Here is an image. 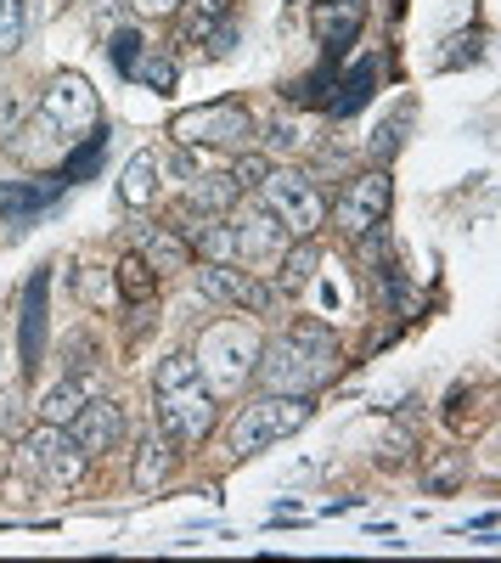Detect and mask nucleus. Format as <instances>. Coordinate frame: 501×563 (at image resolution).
<instances>
[{"mask_svg":"<svg viewBox=\"0 0 501 563\" xmlns=\"http://www.w3.org/2000/svg\"><path fill=\"white\" fill-rule=\"evenodd\" d=\"M259 333L248 321H220V327H209L203 333V344L192 350L198 355V372H203V384H209V395L220 400H232V395H243L248 389V378H254V366H259Z\"/></svg>","mask_w":501,"mask_h":563,"instance_id":"nucleus-3","label":"nucleus"},{"mask_svg":"<svg viewBox=\"0 0 501 563\" xmlns=\"http://www.w3.org/2000/svg\"><path fill=\"white\" fill-rule=\"evenodd\" d=\"M310 417H315L310 395H259V400L237 406V417H232V429H225V440H232L237 456H259V451H270V445L293 440Z\"/></svg>","mask_w":501,"mask_h":563,"instance_id":"nucleus-4","label":"nucleus"},{"mask_svg":"<svg viewBox=\"0 0 501 563\" xmlns=\"http://www.w3.org/2000/svg\"><path fill=\"white\" fill-rule=\"evenodd\" d=\"M254 378L265 384V395H315L322 384L338 378V344L315 321H299L293 333L270 339L259 350Z\"/></svg>","mask_w":501,"mask_h":563,"instance_id":"nucleus-1","label":"nucleus"},{"mask_svg":"<svg viewBox=\"0 0 501 563\" xmlns=\"http://www.w3.org/2000/svg\"><path fill=\"white\" fill-rule=\"evenodd\" d=\"M293 238L270 220L265 209H248V220L237 225V260H248V271H270L282 260V249H288Z\"/></svg>","mask_w":501,"mask_h":563,"instance_id":"nucleus-11","label":"nucleus"},{"mask_svg":"<svg viewBox=\"0 0 501 563\" xmlns=\"http://www.w3.org/2000/svg\"><path fill=\"white\" fill-rule=\"evenodd\" d=\"M135 254H142L158 276H175V271H192V249L175 225H135Z\"/></svg>","mask_w":501,"mask_h":563,"instance_id":"nucleus-13","label":"nucleus"},{"mask_svg":"<svg viewBox=\"0 0 501 563\" xmlns=\"http://www.w3.org/2000/svg\"><path fill=\"white\" fill-rule=\"evenodd\" d=\"M315 265H322V249H315L310 238H293V249H282V260L270 265V271H277V288H282V294H304L310 276H315Z\"/></svg>","mask_w":501,"mask_h":563,"instance_id":"nucleus-15","label":"nucleus"},{"mask_svg":"<svg viewBox=\"0 0 501 563\" xmlns=\"http://www.w3.org/2000/svg\"><path fill=\"white\" fill-rule=\"evenodd\" d=\"M254 192H259L265 214L277 220L288 238H315V231L327 225V203H322V192H315V180L299 175V169H277V164H270V175L254 186Z\"/></svg>","mask_w":501,"mask_h":563,"instance_id":"nucleus-5","label":"nucleus"},{"mask_svg":"<svg viewBox=\"0 0 501 563\" xmlns=\"http://www.w3.org/2000/svg\"><path fill=\"white\" fill-rule=\"evenodd\" d=\"M169 434L164 429H153V434H142V445H135V467H130V479H135V490L142 496H153L164 479H169Z\"/></svg>","mask_w":501,"mask_h":563,"instance_id":"nucleus-14","label":"nucleus"},{"mask_svg":"<svg viewBox=\"0 0 501 563\" xmlns=\"http://www.w3.org/2000/svg\"><path fill=\"white\" fill-rule=\"evenodd\" d=\"M23 97L18 90H0V135H12V130H23Z\"/></svg>","mask_w":501,"mask_h":563,"instance_id":"nucleus-25","label":"nucleus"},{"mask_svg":"<svg viewBox=\"0 0 501 563\" xmlns=\"http://www.w3.org/2000/svg\"><path fill=\"white\" fill-rule=\"evenodd\" d=\"M187 18H180V40H209L225 18H232V0H180Z\"/></svg>","mask_w":501,"mask_h":563,"instance_id":"nucleus-19","label":"nucleus"},{"mask_svg":"<svg viewBox=\"0 0 501 563\" xmlns=\"http://www.w3.org/2000/svg\"><path fill=\"white\" fill-rule=\"evenodd\" d=\"M68 434H74V445H79L85 456L119 451V440H124V406H119L113 395H90V400L79 406V417L68 422Z\"/></svg>","mask_w":501,"mask_h":563,"instance_id":"nucleus-10","label":"nucleus"},{"mask_svg":"<svg viewBox=\"0 0 501 563\" xmlns=\"http://www.w3.org/2000/svg\"><path fill=\"white\" fill-rule=\"evenodd\" d=\"M198 294L209 305H232V310H254L265 316L270 305H277V288L270 282H259V271H237V265H209L198 271Z\"/></svg>","mask_w":501,"mask_h":563,"instance_id":"nucleus-9","label":"nucleus"},{"mask_svg":"<svg viewBox=\"0 0 501 563\" xmlns=\"http://www.w3.org/2000/svg\"><path fill=\"white\" fill-rule=\"evenodd\" d=\"M90 395H97V389H90V384H79V378H68V384H57L52 395H45V400H40V422H52V429H68V422L79 417V406H85Z\"/></svg>","mask_w":501,"mask_h":563,"instance_id":"nucleus-18","label":"nucleus"},{"mask_svg":"<svg viewBox=\"0 0 501 563\" xmlns=\"http://www.w3.org/2000/svg\"><path fill=\"white\" fill-rule=\"evenodd\" d=\"M97 113H102V102H97V90H90L85 74H57L52 85L40 90V119L52 124L63 141H74L79 130H90V124H97Z\"/></svg>","mask_w":501,"mask_h":563,"instance_id":"nucleus-7","label":"nucleus"},{"mask_svg":"<svg viewBox=\"0 0 501 563\" xmlns=\"http://www.w3.org/2000/svg\"><path fill=\"white\" fill-rule=\"evenodd\" d=\"M389 203H394V180H389V169H367V175H355L344 192H338L333 220H338L344 238H367V231L383 225Z\"/></svg>","mask_w":501,"mask_h":563,"instance_id":"nucleus-6","label":"nucleus"},{"mask_svg":"<svg viewBox=\"0 0 501 563\" xmlns=\"http://www.w3.org/2000/svg\"><path fill=\"white\" fill-rule=\"evenodd\" d=\"M203 45H209V57H232V45H237V23L225 18V23H220V29H214Z\"/></svg>","mask_w":501,"mask_h":563,"instance_id":"nucleus-26","label":"nucleus"},{"mask_svg":"<svg viewBox=\"0 0 501 563\" xmlns=\"http://www.w3.org/2000/svg\"><path fill=\"white\" fill-rule=\"evenodd\" d=\"M237 198H243V186L232 175H192V186H187V203L198 214H225Z\"/></svg>","mask_w":501,"mask_h":563,"instance_id":"nucleus-17","label":"nucleus"},{"mask_svg":"<svg viewBox=\"0 0 501 563\" xmlns=\"http://www.w3.org/2000/svg\"><path fill=\"white\" fill-rule=\"evenodd\" d=\"M175 7H180V0H135V12H147V18H164Z\"/></svg>","mask_w":501,"mask_h":563,"instance_id":"nucleus-29","label":"nucleus"},{"mask_svg":"<svg viewBox=\"0 0 501 563\" xmlns=\"http://www.w3.org/2000/svg\"><path fill=\"white\" fill-rule=\"evenodd\" d=\"M265 175H270V158H265V153H243V158L232 164V180L243 186V192H248V186H259Z\"/></svg>","mask_w":501,"mask_h":563,"instance_id":"nucleus-23","label":"nucleus"},{"mask_svg":"<svg viewBox=\"0 0 501 563\" xmlns=\"http://www.w3.org/2000/svg\"><path fill=\"white\" fill-rule=\"evenodd\" d=\"M18 451H23V462L34 467L45 485H79L85 462H90V456L74 445V434H68V429H52V422H40V429H34Z\"/></svg>","mask_w":501,"mask_h":563,"instance_id":"nucleus-8","label":"nucleus"},{"mask_svg":"<svg viewBox=\"0 0 501 563\" xmlns=\"http://www.w3.org/2000/svg\"><path fill=\"white\" fill-rule=\"evenodd\" d=\"M457 479H463V456L450 451V456H439V462H434V474H428V490H450Z\"/></svg>","mask_w":501,"mask_h":563,"instance_id":"nucleus-24","label":"nucleus"},{"mask_svg":"<svg viewBox=\"0 0 501 563\" xmlns=\"http://www.w3.org/2000/svg\"><path fill=\"white\" fill-rule=\"evenodd\" d=\"M113 282H119V294H124V299H153V288H158V271H153L142 254H124Z\"/></svg>","mask_w":501,"mask_h":563,"instance_id":"nucleus-20","label":"nucleus"},{"mask_svg":"<svg viewBox=\"0 0 501 563\" xmlns=\"http://www.w3.org/2000/svg\"><path fill=\"white\" fill-rule=\"evenodd\" d=\"M180 141H248L254 135V113L243 108H203V113H180L175 119Z\"/></svg>","mask_w":501,"mask_h":563,"instance_id":"nucleus-12","label":"nucleus"},{"mask_svg":"<svg viewBox=\"0 0 501 563\" xmlns=\"http://www.w3.org/2000/svg\"><path fill=\"white\" fill-rule=\"evenodd\" d=\"M158 175H164L158 153H135V158L124 164V180H119V198H124L130 209H147V203H153V192H158Z\"/></svg>","mask_w":501,"mask_h":563,"instance_id":"nucleus-16","label":"nucleus"},{"mask_svg":"<svg viewBox=\"0 0 501 563\" xmlns=\"http://www.w3.org/2000/svg\"><path fill=\"white\" fill-rule=\"evenodd\" d=\"M135 74H142L147 85H158V90H164V85H175V68H169V63H147V68H135Z\"/></svg>","mask_w":501,"mask_h":563,"instance_id":"nucleus-28","label":"nucleus"},{"mask_svg":"<svg viewBox=\"0 0 501 563\" xmlns=\"http://www.w3.org/2000/svg\"><path fill=\"white\" fill-rule=\"evenodd\" d=\"M270 147H304V130L293 119H277L270 124Z\"/></svg>","mask_w":501,"mask_h":563,"instance_id":"nucleus-27","label":"nucleus"},{"mask_svg":"<svg viewBox=\"0 0 501 563\" xmlns=\"http://www.w3.org/2000/svg\"><path fill=\"white\" fill-rule=\"evenodd\" d=\"M79 299H85V305H97V310H108V305L119 299V282H113V271H102V265H85V271H79Z\"/></svg>","mask_w":501,"mask_h":563,"instance_id":"nucleus-21","label":"nucleus"},{"mask_svg":"<svg viewBox=\"0 0 501 563\" xmlns=\"http://www.w3.org/2000/svg\"><path fill=\"white\" fill-rule=\"evenodd\" d=\"M153 395H158V429H164L175 445H198V440L214 434V395H209V384H203L192 350L164 355Z\"/></svg>","mask_w":501,"mask_h":563,"instance_id":"nucleus-2","label":"nucleus"},{"mask_svg":"<svg viewBox=\"0 0 501 563\" xmlns=\"http://www.w3.org/2000/svg\"><path fill=\"white\" fill-rule=\"evenodd\" d=\"M29 34V0H0V57L18 52Z\"/></svg>","mask_w":501,"mask_h":563,"instance_id":"nucleus-22","label":"nucleus"}]
</instances>
